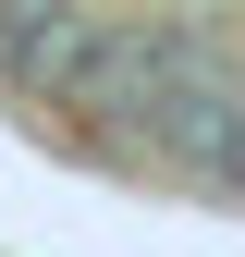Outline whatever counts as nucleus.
Returning <instances> with one entry per match:
<instances>
[{
	"label": "nucleus",
	"instance_id": "1",
	"mask_svg": "<svg viewBox=\"0 0 245 257\" xmlns=\"http://www.w3.org/2000/svg\"><path fill=\"white\" fill-rule=\"evenodd\" d=\"M98 49V0H0V98L61 110Z\"/></svg>",
	"mask_w": 245,
	"mask_h": 257
}]
</instances>
